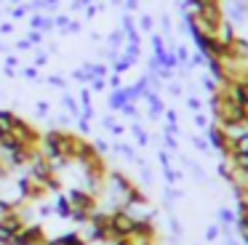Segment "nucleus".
<instances>
[{
    "label": "nucleus",
    "instance_id": "dca6fc26",
    "mask_svg": "<svg viewBox=\"0 0 248 245\" xmlns=\"http://www.w3.org/2000/svg\"><path fill=\"white\" fill-rule=\"evenodd\" d=\"M163 176H166V181H168V184H176V181L182 179V173H179V170H173L171 165H168V168H163Z\"/></svg>",
    "mask_w": 248,
    "mask_h": 245
},
{
    "label": "nucleus",
    "instance_id": "4be33fe9",
    "mask_svg": "<svg viewBox=\"0 0 248 245\" xmlns=\"http://www.w3.org/2000/svg\"><path fill=\"white\" fill-rule=\"evenodd\" d=\"M163 141H166V147H168V149H176V138H173L171 133H166V136H163Z\"/></svg>",
    "mask_w": 248,
    "mask_h": 245
},
{
    "label": "nucleus",
    "instance_id": "0eeeda50",
    "mask_svg": "<svg viewBox=\"0 0 248 245\" xmlns=\"http://www.w3.org/2000/svg\"><path fill=\"white\" fill-rule=\"evenodd\" d=\"M230 93L240 107H248V75L240 80H235V83H230Z\"/></svg>",
    "mask_w": 248,
    "mask_h": 245
},
{
    "label": "nucleus",
    "instance_id": "39448f33",
    "mask_svg": "<svg viewBox=\"0 0 248 245\" xmlns=\"http://www.w3.org/2000/svg\"><path fill=\"white\" fill-rule=\"evenodd\" d=\"M22 195H24V200H38V197H43L46 192V184L43 181H38V179H32V176H27V179H22Z\"/></svg>",
    "mask_w": 248,
    "mask_h": 245
},
{
    "label": "nucleus",
    "instance_id": "9d476101",
    "mask_svg": "<svg viewBox=\"0 0 248 245\" xmlns=\"http://www.w3.org/2000/svg\"><path fill=\"white\" fill-rule=\"evenodd\" d=\"M235 232H237V237H240V243L248 245V213H237Z\"/></svg>",
    "mask_w": 248,
    "mask_h": 245
},
{
    "label": "nucleus",
    "instance_id": "2eb2a0df",
    "mask_svg": "<svg viewBox=\"0 0 248 245\" xmlns=\"http://www.w3.org/2000/svg\"><path fill=\"white\" fill-rule=\"evenodd\" d=\"M14 237H16V234L8 232V229L0 224V245H14Z\"/></svg>",
    "mask_w": 248,
    "mask_h": 245
},
{
    "label": "nucleus",
    "instance_id": "a878e982",
    "mask_svg": "<svg viewBox=\"0 0 248 245\" xmlns=\"http://www.w3.org/2000/svg\"><path fill=\"white\" fill-rule=\"evenodd\" d=\"M246 120H248V107H246Z\"/></svg>",
    "mask_w": 248,
    "mask_h": 245
},
{
    "label": "nucleus",
    "instance_id": "20e7f679",
    "mask_svg": "<svg viewBox=\"0 0 248 245\" xmlns=\"http://www.w3.org/2000/svg\"><path fill=\"white\" fill-rule=\"evenodd\" d=\"M48 240H46V232L43 227H38V224H32V227H24L22 232L14 237V245H46Z\"/></svg>",
    "mask_w": 248,
    "mask_h": 245
},
{
    "label": "nucleus",
    "instance_id": "ddd939ff",
    "mask_svg": "<svg viewBox=\"0 0 248 245\" xmlns=\"http://www.w3.org/2000/svg\"><path fill=\"white\" fill-rule=\"evenodd\" d=\"M11 122H14V112H8V109H0V128L3 131H11Z\"/></svg>",
    "mask_w": 248,
    "mask_h": 245
},
{
    "label": "nucleus",
    "instance_id": "f03ea898",
    "mask_svg": "<svg viewBox=\"0 0 248 245\" xmlns=\"http://www.w3.org/2000/svg\"><path fill=\"white\" fill-rule=\"evenodd\" d=\"M136 221H139V218H136L128 208H115V211H109V229H112L115 240L131 237L134 229H136Z\"/></svg>",
    "mask_w": 248,
    "mask_h": 245
},
{
    "label": "nucleus",
    "instance_id": "4468645a",
    "mask_svg": "<svg viewBox=\"0 0 248 245\" xmlns=\"http://www.w3.org/2000/svg\"><path fill=\"white\" fill-rule=\"evenodd\" d=\"M219 237H221V227L219 224H211V227L205 229V243H216Z\"/></svg>",
    "mask_w": 248,
    "mask_h": 245
},
{
    "label": "nucleus",
    "instance_id": "5701e85b",
    "mask_svg": "<svg viewBox=\"0 0 248 245\" xmlns=\"http://www.w3.org/2000/svg\"><path fill=\"white\" fill-rule=\"evenodd\" d=\"M141 30H152V19H150V16H141Z\"/></svg>",
    "mask_w": 248,
    "mask_h": 245
},
{
    "label": "nucleus",
    "instance_id": "a211bd4d",
    "mask_svg": "<svg viewBox=\"0 0 248 245\" xmlns=\"http://www.w3.org/2000/svg\"><path fill=\"white\" fill-rule=\"evenodd\" d=\"M195 125H198V128H203V131H205V128L211 125V120L203 115V112H195Z\"/></svg>",
    "mask_w": 248,
    "mask_h": 245
},
{
    "label": "nucleus",
    "instance_id": "7ed1b4c3",
    "mask_svg": "<svg viewBox=\"0 0 248 245\" xmlns=\"http://www.w3.org/2000/svg\"><path fill=\"white\" fill-rule=\"evenodd\" d=\"M67 200H70L72 211H86V213H96L99 208V200L93 192H86V189H70V195H67Z\"/></svg>",
    "mask_w": 248,
    "mask_h": 245
},
{
    "label": "nucleus",
    "instance_id": "6ab92c4d",
    "mask_svg": "<svg viewBox=\"0 0 248 245\" xmlns=\"http://www.w3.org/2000/svg\"><path fill=\"white\" fill-rule=\"evenodd\" d=\"M187 107H189L192 112H203V101H200L198 96H189V99H187Z\"/></svg>",
    "mask_w": 248,
    "mask_h": 245
},
{
    "label": "nucleus",
    "instance_id": "393cba45",
    "mask_svg": "<svg viewBox=\"0 0 248 245\" xmlns=\"http://www.w3.org/2000/svg\"><path fill=\"white\" fill-rule=\"evenodd\" d=\"M3 133H6V131H3V128H0V138H3Z\"/></svg>",
    "mask_w": 248,
    "mask_h": 245
},
{
    "label": "nucleus",
    "instance_id": "b1692460",
    "mask_svg": "<svg viewBox=\"0 0 248 245\" xmlns=\"http://www.w3.org/2000/svg\"><path fill=\"white\" fill-rule=\"evenodd\" d=\"M168 91H171V93H173V96H182V88H179V85H176V83H173V85H168Z\"/></svg>",
    "mask_w": 248,
    "mask_h": 245
},
{
    "label": "nucleus",
    "instance_id": "6e6552de",
    "mask_svg": "<svg viewBox=\"0 0 248 245\" xmlns=\"http://www.w3.org/2000/svg\"><path fill=\"white\" fill-rule=\"evenodd\" d=\"M216 218H219V227H221V229H230V227H235V221H237V213L232 211V208L221 205L219 211H216Z\"/></svg>",
    "mask_w": 248,
    "mask_h": 245
},
{
    "label": "nucleus",
    "instance_id": "1a4fd4ad",
    "mask_svg": "<svg viewBox=\"0 0 248 245\" xmlns=\"http://www.w3.org/2000/svg\"><path fill=\"white\" fill-rule=\"evenodd\" d=\"M48 245H86V237H80L78 232H70V234H62L56 240H48Z\"/></svg>",
    "mask_w": 248,
    "mask_h": 245
},
{
    "label": "nucleus",
    "instance_id": "f8f14e48",
    "mask_svg": "<svg viewBox=\"0 0 248 245\" xmlns=\"http://www.w3.org/2000/svg\"><path fill=\"white\" fill-rule=\"evenodd\" d=\"M56 213H59L62 218H70V216H72V205H70V200H67V197H62V200H59Z\"/></svg>",
    "mask_w": 248,
    "mask_h": 245
},
{
    "label": "nucleus",
    "instance_id": "f257e3e1",
    "mask_svg": "<svg viewBox=\"0 0 248 245\" xmlns=\"http://www.w3.org/2000/svg\"><path fill=\"white\" fill-rule=\"evenodd\" d=\"M205 141L211 144V149H216V152H219L221 160H230L232 154H235V141H232V138L227 136L224 128L216 125V122H211V125L205 128Z\"/></svg>",
    "mask_w": 248,
    "mask_h": 245
},
{
    "label": "nucleus",
    "instance_id": "aec40b11",
    "mask_svg": "<svg viewBox=\"0 0 248 245\" xmlns=\"http://www.w3.org/2000/svg\"><path fill=\"white\" fill-rule=\"evenodd\" d=\"M173 53H176L179 64H187V61H189V51H187V48H184V46H179V48H176V51H173Z\"/></svg>",
    "mask_w": 248,
    "mask_h": 245
},
{
    "label": "nucleus",
    "instance_id": "423d86ee",
    "mask_svg": "<svg viewBox=\"0 0 248 245\" xmlns=\"http://www.w3.org/2000/svg\"><path fill=\"white\" fill-rule=\"evenodd\" d=\"M0 224H3L8 232H14V234H19L24 227H27V224H24V216L16 211V208H14V211H8L6 216H0Z\"/></svg>",
    "mask_w": 248,
    "mask_h": 245
},
{
    "label": "nucleus",
    "instance_id": "f3484780",
    "mask_svg": "<svg viewBox=\"0 0 248 245\" xmlns=\"http://www.w3.org/2000/svg\"><path fill=\"white\" fill-rule=\"evenodd\" d=\"M192 144L198 147V152H205V154L211 152V144L205 141V138H200V136H195V138H192Z\"/></svg>",
    "mask_w": 248,
    "mask_h": 245
},
{
    "label": "nucleus",
    "instance_id": "9b49d317",
    "mask_svg": "<svg viewBox=\"0 0 248 245\" xmlns=\"http://www.w3.org/2000/svg\"><path fill=\"white\" fill-rule=\"evenodd\" d=\"M216 173H219V179L227 181V184H232V181H235V168L230 165V160H219V165H216Z\"/></svg>",
    "mask_w": 248,
    "mask_h": 245
},
{
    "label": "nucleus",
    "instance_id": "412c9836",
    "mask_svg": "<svg viewBox=\"0 0 248 245\" xmlns=\"http://www.w3.org/2000/svg\"><path fill=\"white\" fill-rule=\"evenodd\" d=\"M214 3H224V0H187V5L198 8V5H214Z\"/></svg>",
    "mask_w": 248,
    "mask_h": 245
}]
</instances>
